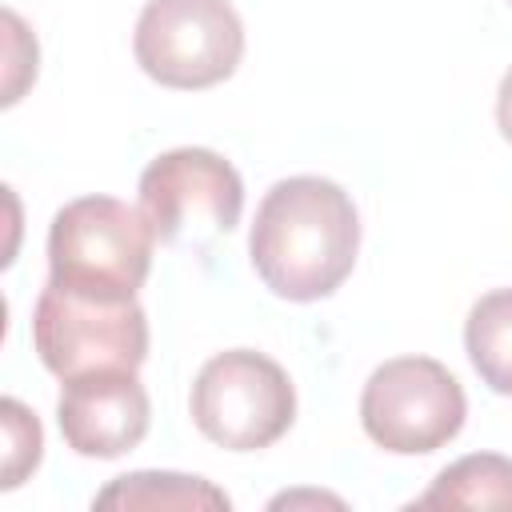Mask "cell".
Here are the masks:
<instances>
[{"instance_id": "6da1fadb", "label": "cell", "mask_w": 512, "mask_h": 512, "mask_svg": "<svg viewBox=\"0 0 512 512\" xmlns=\"http://www.w3.org/2000/svg\"><path fill=\"white\" fill-rule=\"evenodd\" d=\"M360 252V216L352 196L324 176L276 180L252 220L248 256L256 276L284 300L308 304L332 296Z\"/></svg>"}, {"instance_id": "7a4b0ae2", "label": "cell", "mask_w": 512, "mask_h": 512, "mask_svg": "<svg viewBox=\"0 0 512 512\" xmlns=\"http://www.w3.org/2000/svg\"><path fill=\"white\" fill-rule=\"evenodd\" d=\"M152 224L116 196H80L52 216L48 284L92 300H136L152 268Z\"/></svg>"}, {"instance_id": "3957f363", "label": "cell", "mask_w": 512, "mask_h": 512, "mask_svg": "<svg viewBox=\"0 0 512 512\" xmlns=\"http://www.w3.org/2000/svg\"><path fill=\"white\" fill-rule=\"evenodd\" d=\"M188 408L200 436L216 448L260 452L292 428L296 388L272 356L252 348H228L200 368Z\"/></svg>"}, {"instance_id": "277c9868", "label": "cell", "mask_w": 512, "mask_h": 512, "mask_svg": "<svg viewBox=\"0 0 512 512\" xmlns=\"http://www.w3.org/2000/svg\"><path fill=\"white\" fill-rule=\"evenodd\" d=\"M32 344L60 380L136 372L148 356V316L136 300H92L44 284L32 312Z\"/></svg>"}, {"instance_id": "5b68a950", "label": "cell", "mask_w": 512, "mask_h": 512, "mask_svg": "<svg viewBox=\"0 0 512 512\" xmlns=\"http://www.w3.org/2000/svg\"><path fill=\"white\" fill-rule=\"evenodd\" d=\"M132 52L156 84L196 92L236 72L244 24L228 0H148L136 20Z\"/></svg>"}, {"instance_id": "8992f818", "label": "cell", "mask_w": 512, "mask_h": 512, "mask_svg": "<svg viewBox=\"0 0 512 512\" xmlns=\"http://www.w3.org/2000/svg\"><path fill=\"white\" fill-rule=\"evenodd\" d=\"M240 172L212 148H172L140 176V212L172 248H208L240 224Z\"/></svg>"}, {"instance_id": "52a82bcc", "label": "cell", "mask_w": 512, "mask_h": 512, "mask_svg": "<svg viewBox=\"0 0 512 512\" xmlns=\"http://www.w3.org/2000/svg\"><path fill=\"white\" fill-rule=\"evenodd\" d=\"M468 416L460 380L428 356L384 360L360 396V424L372 444L396 456H424L444 448Z\"/></svg>"}, {"instance_id": "ba28073f", "label": "cell", "mask_w": 512, "mask_h": 512, "mask_svg": "<svg viewBox=\"0 0 512 512\" xmlns=\"http://www.w3.org/2000/svg\"><path fill=\"white\" fill-rule=\"evenodd\" d=\"M148 416V392L136 372H88L64 380L56 400L64 444L92 460H116L132 452L148 432Z\"/></svg>"}, {"instance_id": "9c48e42d", "label": "cell", "mask_w": 512, "mask_h": 512, "mask_svg": "<svg viewBox=\"0 0 512 512\" xmlns=\"http://www.w3.org/2000/svg\"><path fill=\"white\" fill-rule=\"evenodd\" d=\"M412 508H480V512H512V460L496 452H476L448 464Z\"/></svg>"}, {"instance_id": "30bf717a", "label": "cell", "mask_w": 512, "mask_h": 512, "mask_svg": "<svg viewBox=\"0 0 512 512\" xmlns=\"http://www.w3.org/2000/svg\"><path fill=\"white\" fill-rule=\"evenodd\" d=\"M464 348L476 376L492 392L512 396V288H496L472 304L464 320Z\"/></svg>"}, {"instance_id": "8fae6325", "label": "cell", "mask_w": 512, "mask_h": 512, "mask_svg": "<svg viewBox=\"0 0 512 512\" xmlns=\"http://www.w3.org/2000/svg\"><path fill=\"white\" fill-rule=\"evenodd\" d=\"M232 500L200 476L180 472H132L116 476L92 508H228Z\"/></svg>"}, {"instance_id": "7c38bea8", "label": "cell", "mask_w": 512, "mask_h": 512, "mask_svg": "<svg viewBox=\"0 0 512 512\" xmlns=\"http://www.w3.org/2000/svg\"><path fill=\"white\" fill-rule=\"evenodd\" d=\"M0 420H4V472H0V488H16L40 464L44 432H40V420L20 400H12V396L0 400Z\"/></svg>"}, {"instance_id": "4fadbf2b", "label": "cell", "mask_w": 512, "mask_h": 512, "mask_svg": "<svg viewBox=\"0 0 512 512\" xmlns=\"http://www.w3.org/2000/svg\"><path fill=\"white\" fill-rule=\"evenodd\" d=\"M496 124H500V136L512 144V68L504 72L500 92H496Z\"/></svg>"}]
</instances>
